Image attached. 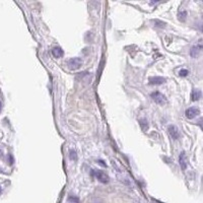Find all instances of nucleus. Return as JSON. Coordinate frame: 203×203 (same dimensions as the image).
Masks as SVG:
<instances>
[{
  "label": "nucleus",
  "mask_w": 203,
  "mask_h": 203,
  "mask_svg": "<svg viewBox=\"0 0 203 203\" xmlns=\"http://www.w3.org/2000/svg\"><path fill=\"white\" fill-rule=\"evenodd\" d=\"M52 55L55 58H61L64 55V51L60 47H55L52 49Z\"/></svg>",
  "instance_id": "9d476101"
},
{
  "label": "nucleus",
  "mask_w": 203,
  "mask_h": 203,
  "mask_svg": "<svg viewBox=\"0 0 203 203\" xmlns=\"http://www.w3.org/2000/svg\"><path fill=\"white\" fill-rule=\"evenodd\" d=\"M153 23H158V25L155 26H158V28H165V23H163V21H158V19L153 21Z\"/></svg>",
  "instance_id": "4468645a"
},
{
  "label": "nucleus",
  "mask_w": 203,
  "mask_h": 203,
  "mask_svg": "<svg viewBox=\"0 0 203 203\" xmlns=\"http://www.w3.org/2000/svg\"><path fill=\"white\" fill-rule=\"evenodd\" d=\"M92 175L96 177L99 182L103 183V184H107L110 181V177L108 176V174H106L103 171H92Z\"/></svg>",
  "instance_id": "7ed1b4c3"
},
{
  "label": "nucleus",
  "mask_w": 203,
  "mask_h": 203,
  "mask_svg": "<svg viewBox=\"0 0 203 203\" xmlns=\"http://www.w3.org/2000/svg\"><path fill=\"white\" fill-rule=\"evenodd\" d=\"M148 80L150 84H154V85H160L165 82V78L163 76H152V77H149Z\"/></svg>",
  "instance_id": "0eeeda50"
},
{
  "label": "nucleus",
  "mask_w": 203,
  "mask_h": 203,
  "mask_svg": "<svg viewBox=\"0 0 203 203\" xmlns=\"http://www.w3.org/2000/svg\"><path fill=\"white\" fill-rule=\"evenodd\" d=\"M179 164L181 165V169L183 171H185L187 168V158H186V155H185V152L182 151L180 153V156H179Z\"/></svg>",
  "instance_id": "6e6552de"
},
{
  "label": "nucleus",
  "mask_w": 203,
  "mask_h": 203,
  "mask_svg": "<svg viewBox=\"0 0 203 203\" xmlns=\"http://www.w3.org/2000/svg\"><path fill=\"white\" fill-rule=\"evenodd\" d=\"M186 16H187V11H181L179 13V18H180L181 21H184Z\"/></svg>",
  "instance_id": "2eb2a0df"
},
{
  "label": "nucleus",
  "mask_w": 203,
  "mask_h": 203,
  "mask_svg": "<svg viewBox=\"0 0 203 203\" xmlns=\"http://www.w3.org/2000/svg\"><path fill=\"white\" fill-rule=\"evenodd\" d=\"M168 133L173 140H177L180 137V131H179V128L176 125H170L168 127Z\"/></svg>",
  "instance_id": "20e7f679"
},
{
  "label": "nucleus",
  "mask_w": 203,
  "mask_h": 203,
  "mask_svg": "<svg viewBox=\"0 0 203 203\" xmlns=\"http://www.w3.org/2000/svg\"><path fill=\"white\" fill-rule=\"evenodd\" d=\"M83 64V61L81 58L79 57H73V58L69 59L67 61V66L70 70H77L82 66Z\"/></svg>",
  "instance_id": "f03ea898"
},
{
  "label": "nucleus",
  "mask_w": 203,
  "mask_h": 203,
  "mask_svg": "<svg viewBox=\"0 0 203 203\" xmlns=\"http://www.w3.org/2000/svg\"><path fill=\"white\" fill-rule=\"evenodd\" d=\"M69 158H70V160H77L76 151H75V150H73V149H71V150H70Z\"/></svg>",
  "instance_id": "f8f14e48"
},
{
  "label": "nucleus",
  "mask_w": 203,
  "mask_h": 203,
  "mask_svg": "<svg viewBox=\"0 0 203 203\" xmlns=\"http://www.w3.org/2000/svg\"><path fill=\"white\" fill-rule=\"evenodd\" d=\"M150 98L151 100L154 102L155 104H158V105L160 106H165V104H167V98H165V96L164 94H162L160 92H153L150 94Z\"/></svg>",
  "instance_id": "f257e3e1"
},
{
  "label": "nucleus",
  "mask_w": 203,
  "mask_h": 203,
  "mask_svg": "<svg viewBox=\"0 0 203 203\" xmlns=\"http://www.w3.org/2000/svg\"><path fill=\"white\" fill-rule=\"evenodd\" d=\"M68 200H69V202H71V203H78L79 202L78 198H77V197H72V196H70Z\"/></svg>",
  "instance_id": "dca6fc26"
},
{
  "label": "nucleus",
  "mask_w": 203,
  "mask_h": 203,
  "mask_svg": "<svg viewBox=\"0 0 203 203\" xmlns=\"http://www.w3.org/2000/svg\"><path fill=\"white\" fill-rule=\"evenodd\" d=\"M200 114V110L197 107H191L188 108L185 112V115L188 119H194Z\"/></svg>",
  "instance_id": "39448f33"
},
{
  "label": "nucleus",
  "mask_w": 203,
  "mask_h": 203,
  "mask_svg": "<svg viewBox=\"0 0 203 203\" xmlns=\"http://www.w3.org/2000/svg\"><path fill=\"white\" fill-rule=\"evenodd\" d=\"M188 74H189V70L188 69H181L180 71H179V75L182 76V77L187 76Z\"/></svg>",
  "instance_id": "ddd939ff"
},
{
  "label": "nucleus",
  "mask_w": 203,
  "mask_h": 203,
  "mask_svg": "<svg viewBox=\"0 0 203 203\" xmlns=\"http://www.w3.org/2000/svg\"><path fill=\"white\" fill-rule=\"evenodd\" d=\"M201 51H202V45H201V40H200L199 43H198L197 45L193 46V47L191 48L190 55L193 57V58H197V57L200 55V53H201Z\"/></svg>",
  "instance_id": "423d86ee"
},
{
  "label": "nucleus",
  "mask_w": 203,
  "mask_h": 203,
  "mask_svg": "<svg viewBox=\"0 0 203 203\" xmlns=\"http://www.w3.org/2000/svg\"><path fill=\"white\" fill-rule=\"evenodd\" d=\"M1 109H2V103L0 102V111H1Z\"/></svg>",
  "instance_id": "a211bd4d"
},
{
  "label": "nucleus",
  "mask_w": 203,
  "mask_h": 203,
  "mask_svg": "<svg viewBox=\"0 0 203 203\" xmlns=\"http://www.w3.org/2000/svg\"><path fill=\"white\" fill-rule=\"evenodd\" d=\"M99 163H100V165H104V167H106V164H104V162L103 160H99Z\"/></svg>",
  "instance_id": "f3484780"
},
{
  "label": "nucleus",
  "mask_w": 203,
  "mask_h": 203,
  "mask_svg": "<svg viewBox=\"0 0 203 203\" xmlns=\"http://www.w3.org/2000/svg\"><path fill=\"white\" fill-rule=\"evenodd\" d=\"M139 123H140L141 128L143 129V131H146V130L148 129V123H147V121L145 120V119H140Z\"/></svg>",
  "instance_id": "9b49d317"
},
{
  "label": "nucleus",
  "mask_w": 203,
  "mask_h": 203,
  "mask_svg": "<svg viewBox=\"0 0 203 203\" xmlns=\"http://www.w3.org/2000/svg\"><path fill=\"white\" fill-rule=\"evenodd\" d=\"M202 97V92L200 89H193L191 92V100L193 102L199 101Z\"/></svg>",
  "instance_id": "1a4fd4ad"
}]
</instances>
